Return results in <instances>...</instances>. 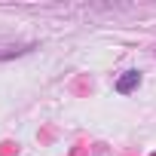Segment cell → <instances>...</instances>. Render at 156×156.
Returning <instances> with one entry per match:
<instances>
[{
  "instance_id": "obj_1",
  "label": "cell",
  "mask_w": 156,
  "mask_h": 156,
  "mask_svg": "<svg viewBox=\"0 0 156 156\" xmlns=\"http://www.w3.org/2000/svg\"><path fill=\"white\" fill-rule=\"evenodd\" d=\"M138 83H141V73L138 70H126V76H119V83H116V92L129 95L132 89H138Z\"/></svg>"
}]
</instances>
